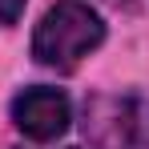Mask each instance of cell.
I'll return each mask as SVG.
<instances>
[{"instance_id":"1","label":"cell","mask_w":149,"mask_h":149,"mask_svg":"<svg viewBox=\"0 0 149 149\" xmlns=\"http://www.w3.org/2000/svg\"><path fill=\"white\" fill-rule=\"evenodd\" d=\"M101 45H105V20L85 0H56L40 16L36 32H32V56H36V65L56 69V73H73L77 65L89 52H97Z\"/></svg>"},{"instance_id":"2","label":"cell","mask_w":149,"mask_h":149,"mask_svg":"<svg viewBox=\"0 0 149 149\" xmlns=\"http://www.w3.org/2000/svg\"><path fill=\"white\" fill-rule=\"evenodd\" d=\"M85 137L93 149H149V101L133 93H97L85 101Z\"/></svg>"},{"instance_id":"3","label":"cell","mask_w":149,"mask_h":149,"mask_svg":"<svg viewBox=\"0 0 149 149\" xmlns=\"http://www.w3.org/2000/svg\"><path fill=\"white\" fill-rule=\"evenodd\" d=\"M12 125L24 133L28 141H56L65 137V129L73 125V105L61 89L49 85H32L24 93L12 97Z\"/></svg>"},{"instance_id":"4","label":"cell","mask_w":149,"mask_h":149,"mask_svg":"<svg viewBox=\"0 0 149 149\" xmlns=\"http://www.w3.org/2000/svg\"><path fill=\"white\" fill-rule=\"evenodd\" d=\"M24 4H28V0H0V24L12 28L20 16H24Z\"/></svg>"}]
</instances>
